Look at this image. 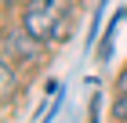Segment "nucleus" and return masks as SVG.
<instances>
[{
    "label": "nucleus",
    "instance_id": "nucleus-5",
    "mask_svg": "<svg viewBox=\"0 0 127 123\" xmlns=\"http://www.w3.org/2000/svg\"><path fill=\"white\" fill-rule=\"evenodd\" d=\"M4 7H11V0H4Z\"/></svg>",
    "mask_w": 127,
    "mask_h": 123
},
{
    "label": "nucleus",
    "instance_id": "nucleus-3",
    "mask_svg": "<svg viewBox=\"0 0 127 123\" xmlns=\"http://www.w3.org/2000/svg\"><path fill=\"white\" fill-rule=\"evenodd\" d=\"M113 116H116L120 123H127V91H120V98H116V105H113Z\"/></svg>",
    "mask_w": 127,
    "mask_h": 123
},
{
    "label": "nucleus",
    "instance_id": "nucleus-4",
    "mask_svg": "<svg viewBox=\"0 0 127 123\" xmlns=\"http://www.w3.org/2000/svg\"><path fill=\"white\" fill-rule=\"evenodd\" d=\"M120 91H127V73H124V76H120Z\"/></svg>",
    "mask_w": 127,
    "mask_h": 123
},
{
    "label": "nucleus",
    "instance_id": "nucleus-2",
    "mask_svg": "<svg viewBox=\"0 0 127 123\" xmlns=\"http://www.w3.org/2000/svg\"><path fill=\"white\" fill-rule=\"evenodd\" d=\"M0 83H4V101H11V98H15V87H18L15 69H11V54H4V65H0Z\"/></svg>",
    "mask_w": 127,
    "mask_h": 123
},
{
    "label": "nucleus",
    "instance_id": "nucleus-1",
    "mask_svg": "<svg viewBox=\"0 0 127 123\" xmlns=\"http://www.w3.org/2000/svg\"><path fill=\"white\" fill-rule=\"evenodd\" d=\"M69 11H73V0H29L22 11V29L36 44H51L65 33Z\"/></svg>",
    "mask_w": 127,
    "mask_h": 123
}]
</instances>
